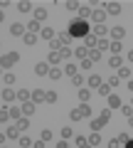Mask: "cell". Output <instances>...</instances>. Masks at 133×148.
<instances>
[{
    "label": "cell",
    "mask_w": 133,
    "mask_h": 148,
    "mask_svg": "<svg viewBox=\"0 0 133 148\" xmlns=\"http://www.w3.org/2000/svg\"><path fill=\"white\" fill-rule=\"evenodd\" d=\"M67 32H69V35L74 37V40H84L86 35H91V27H89V22L76 20V17H74V20L69 22V30H67Z\"/></svg>",
    "instance_id": "cell-1"
},
{
    "label": "cell",
    "mask_w": 133,
    "mask_h": 148,
    "mask_svg": "<svg viewBox=\"0 0 133 148\" xmlns=\"http://www.w3.org/2000/svg\"><path fill=\"white\" fill-rule=\"evenodd\" d=\"M17 59H20V54H17V52H8V54H3L0 64H3V69H12L17 64Z\"/></svg>",
    "instance_id": "cell-2"
},
{
    "label": "cell",
    "mask_w": 133,
    "mask_h": 148,
    "mask_svg": "<svg viewBox=\"0 0 133 148\" xmlns=\"http://www.w3.org/2000/svg\"><path fill=\"white\" fill-rule=\"evenodd\" d=\"M94 15V10H91V5L86 3V5H81L79 10H76V20H84V22H89V17Z\"/></svg>",
    "instance_id": "cell-3"
},
{
    "label": "cell",
    "mask_w": 133,
    "mask_h": 148,
    "mask_svg": "<svg viewBox=\"0 0 133 148\" xmlns=\"http://www.w3.org/2000/svg\"><path fill=\"white\" fill-rule=\"evenodd\" d=\"M49 72H52L49 62H40L37 67H35V74H37V77H49Z\"/></svg>",
    "instance_id": "cell-4"
},
{
    "label": "cell",
    "mask_w": 133,
    "mask_h": 148,
    "mask_svg": "<svg viewBox=\"0 0 133 148\" xmlns=\"http://www.w3.org/2000/svg\"><path fill=\"white\" fill-rule=\"evenodd\" d=\"M104 10L108 12V15H121V3H104Z\"/></svg>",
    "instance_id": "cell-5"
},
{
    "label": "cell",
    "mask_w": 133,
    "mask_h": 148,
    "mask_svg": "<svg viewBox=\"0 0 133 148\" xmlns=\"http://www.w3.org/2000/svg\"><path fill=\"white\" fill-rule=\"evenodd\" d=\"M15 99H17V91L10 89V86H5V89H3V101H5V104H12Z\"/></svg>",
    "instance_id": "cell-6"
},
{
    "label": "cell",
    "mask_w": 133,
    "mask_h": 148,
    "mask_svg": "<svg viewBox=\"0 0 133 148\" xmlns=\"http://www.w3.org/2000/svg\"><path fill=\"white\" fill-rule=\"evenodd\" d=\"M57 40L62 42V47H72V42H74V37L69 32H57Z\"/></svg>",
    "instance_id": "cell-7"
},
{
    "label": "cell",
    "mask_w": 133,
    "mask_h": 148,
    "mask_svg": "<svg viewBox=\"0 0 133 148\" xmlns=\"http://www.w3.org/2000/svg\"><path fill=\"white\" fill-rule=\"evenodd\" d=\"M20 109H22V116H27V119H30L32 114H35V109H37V104H35V101H25V104H22Z\"/></svg>",
    "instance_id": "cell-8"
},
{
    "label": "cell",
    "mask_w": 133,
    "mask_h": 148,
    "mask_svg": "<svg viewBox=\"0 0 133 148\" xmlns=\"http://www.w3.org/2000/svg\"><path fill=\"white\" fill-rule=\"evenodd\" d=\"M40 37H42L44 42H54V40H57V32H54L52 27H44V30L40 32Z\"/></svg>",
    "instance_id": "cell-9"
},
{
    "label": "cell",
    "mask_w": 133,
    "mask_h": 148,
    "mask_svg": "<svg viewBox=\"0 0 133 148\" xmlns=\"http://www.w3.org/2000/svg\"><path fill=\"white\" fill-rule=\"evenodd\" d=\"M96 45H99V37H96L94 32L84 37V47H86V49H96Z\"/></svg>",
    "instance_id": "cell-10"
},
{
    "label": "cell",
    "mask_w": 133,
    "mask_h": 148,
    "mask_svg": "<svg viewBox=\"0 0 133 148\" xmlns=\"http://www.w3.org/2000/svg\"><path fill=\"white\" fill-rule=\"evenodd\" d=\"M10 35H15V37H25L27 32H25V25H20V22H12L10 25Z\"/></svg>",
    "instance_id": "cell-11"
},
{
    "label": "cell",
    "mask_w": 133,
    "mask_h": 148,
    "mask_svg": "<svg viewBox=\"0 0 133 148\" xmlns=\"http://www.w3.org/2000/svg\"><path fill=\"white\" fill-rule=\"evenodd\" d=\"M32 101H35V104H42V101H47V91L35 89V91H32Z\"/></svg>",
    "instance_id": "cell-12"
},
{
    "label": "cell",
    "mask_w": 133,
    "mask_h": 148,
    "mask_svg": "<svg viewBox=\"0 0 133 148\" xmlns=\"http://www.w3.org/2000/svg\"><path fill=\"white\" fill-rule=\"evenodd\" d=\"M106 15H108L106 10H94V15H91V20H94L96 25H104V20H106Z\"/></svg>",
    "instance_id": "cell-13"
},
{
    "label": "cell",
    "mask_w": 133,
    "mask_h": 148,
    "mask_svg": "<svg viewBox=\"0 0 133 148\" xmlns=\"http://www.w3.org/2000/svg\"><path fill=\"white\" fill-rule=\"evenodd\" d=\"M123 35H126V27H121V25L111 30V40H116V42H121V40H123Z\"/></svg>",
    "instance_id": "cell-14"
},
{
    "label": "cell",
    "mask_w": 133,
    "mask_h": 148,
    "mask_svg": "<svg viewBox=\"0 0 133 148\" xmlns=\"http://www.w3.org/2000/svg\"><path fill=\"white\" fill-rule=\"evenodd\" d=\"M74 57L79 59V62L81 59H89V49H86L84 45H81V47H74Z\"/></svg>",
    "instance_id": "cell-15"
},
{
    "label": "cell",
    "mask_w": 133,
    "mask_h": 148,
    "mask_svg": "<svg viewBox=\"0 0 133 148\" xmlns=\"http://www.w3.org/2000/svg\"><path fill=\"white\" fill-rule=\"evenodd\" d=\"M42 30H44V27H42V22H40V20H32L30 25H27V32H35V35H40Z\"/></svg>",
    "instance_id": "cell-16"
},
{
    "label": "cell",
    "mask_w": 133,
    "mask_h": 148,
    "mask_svg": "<svg viewBox=\"0 0 133 148\" xmlns=\"http://www.w3.org/2000/svg\"><path fill=\"white\" fill-rule=\"evenodd\" d=\"M89 128H91L94 133H99V131L104 128V121H101V119H91V121H89Z\"/></svg>",
    "instance_id": "cell-17"
},
{
    "label": "cell",
    "mask_w": 133,
    "mask_h": 148,
    "mask_svg": "<svg viewBox=\"0 0 133 148\" xmlns=\"http://www.w3.org/2000/svg\"><path fill=\"white\" fill-rule=\"evenodd\" d=\"M17 143H20V148H32V146H35V141H32L30 136H20Z\"/></svg>",
    "instance_id": "cell-18"
},
{
    "label": "cell",
    "mask_w": 133,
    "mask_h": 148,
    "mask_svg": "<svg viewBox=\"0 0 133 148\" xmlns=\"http://www.w3.org/2000/svg\"><path fill=\"white\" fill-rule=\"evenodd\" d=\"M118 79H121V82H123V79H126V82H131V69H128L126 64H123V67L118 69Z\"/></svg>",
    "instance_id": "cell-19"
},
{
    "label": "cell",
    "mask_w": 133,
    "mask_h": 148,
    "mask_svg": "<svg viewBox=\"0 0 133 148\" xmlns=\"http://www.w3.org/2000/svg\"><path fill=\"white\" fill-rule=\"evenodd\" d=\"M22 40H25V45H30V47H32V45H37V40H40V35H35V32H27V35L22 37Z\"/></svg>",
    "instance_id": "cell-20"
},
{
    "label": "cell",
    "mask_w": 133,
    "mask_h": 148,
    "mask_svg": "<svg viewBox=\"0 0 133 148\" xmlns=\"http://www.w3.org/2000/svg\"><path fill=\"white\" fill-rule=\"evenodd\" d=\"M44 17H47V5H42V8H35V20H40V22H42Z\"/></svg>",
    "instance_id": "cell-21"
},
{
    "label": "cell",
    "mask_w": 133,
    "mask_h": 148,
    "mask_svg": "<svg viewBox=\"0 0 133 148\" xmlns=\"http://www.w3.org/2000/svg\"><path fill=\"white\" fill-rule=\"evenodd\" d=\"M47 62H49V67H54V64H59V62H62V54H59V52H49Z\"/></svg>",
    "instance_id": "cell-22"
},
{
    "label": "cell",
    "mask_w": 133,
    "mask_h": 148,
    "mask_svg": "<svg viewBox=\"0 0 133 148\" xmlns=\"http://www.w3.org/2000/svg\"><path fill=\"white\" fill-rule=\"evenodd\" d=\"M3 84H5V86H12V84H15V74H12V72H5V74H3Z\"/></svg>",
    "instance_id": "cell-23"
},
{
    "label": "cell",
    "mask_w": 133,
    "mask_h": 148,
    "mask_svg": "<svg viewBox=\"0 0 133 148\" xmlns=\"http://www.w3.org/2000/svg\"><path fill=\"white\" fill-rule=\"evenodd\" d=\"M76 64H72V62H67V67H64V74H67V77H76Z\"/></svg>",
    "instance_id": "cell-24"
},
{
    "label": "cell",
    "mask_w": 133,
    "mask_h": 148,
    "mask_svg": "<svg viewBox=\"0 0 133 148\" xmlns=\"http://www.w3.org/2000/svg\"><path fill=\"white\" fill-rule=\"evenodd\" d=\"M108 64H111V67H116V69H121V67H123V59H121V54H113V57L108 59Z\"/></svg>",
    "instance_id": "cell-25"
},
{
    "label": "cell",
    "mask_w": 133,
    "mask_h": 148,
    "mask_svg": "<svg viewBox=\"0 0 133 148\" xmlns=\"http://www.w3.org/2000/svg\"><path fill=\"white\" fill-rule=\"evenodd\" d=\"M108 106H111V109H121V99H118V96L116 94H111V96H108Z\"/></svg>",
    "instance_id": "cell-26"
},
{
    "label": "cell",
    "mask_w": 133,
    "mask_h": 148,
    "mask_svg": "<svg viewBox=\"0 0 133 148\" xmlns=\"http://www.w3.org/2000/svg\"><path fill=\"white\" fill-rule=\"evenodd\" d=\"M89 99H91V91L89 89H79V101L81 104H89Z\"/></svg>",
    "instance_id": "cell-27"
},
{
    "label": "cell",
    "mask_w": 133,
    "mask_h": 148,
    "mask_svg": "<svg viewBox=\"0 0 133 148\" xmlns=\"http://www.w3.org/2000/svg\"><path fill=\"white\" fill-rule=\"evenodd\" d=\"M79 114H81L84 119H91V106H89V104H79Z\"/></svg>",
    "instance_id": "cell-28"
},
{
    "label": "cell",
    "mask_w": 133,
    "mask_h": 148,
    "mask_svg": "<svg viewBox=\"0 0 133 148\" xmlns=\"http://www.w3.org/2000/svg\"><path fill=\"white\" fill-rule=\"evenodd\" d=\"M5 138H20V128H17V126L5 128Z\"/></svg>",
    "instance_id": "cell-29"
},
{
    "label": "cell",
    "mask_w": 133,
    "mask_h": 148,
    "mask_svg": "<svg viewBox=\"0 0 133 148\" xmlns=\"http://www.w3.org/2000/svg\"><path fill=\"white\" fill-rule=\"evenodd\" d=\"M17 10H20V12H30L32 10V3H30V0H27V3L20 0V3H17Z\"/></svg>",
    "instance_id": "cell-30"
},
{
    "label": "cell",
    "mask_w": 133,
    "mask_h": 148,
    "mask_svg": "<svg viewBox=\"0 0 133 148\" xmlns=\"http://www.w3.org/2000/svg\"><path fill=\"white\" fill-rule=\"evenodd\" d=\"M59 54H62V59L69 62V57H74V49H72V47H62V49H59Z\"/></svg>",
    "instance_id": "cell-31"
},
{
    "label": "cell",
    "mask_w": 133,
    "mask_h": 148,
    "mask_svg": "<svg viewBox=\"0 0 133 148\" xmlns=\"http://www.w3.org/2000/svg\"><path fill=\"white\" fill-rule=\"evenodd\" d=\"M15 126H17V128H20V131H27V128H30V119H27V116H22V119H20V121H17V123H15Z\"/></svg>",
    "instance_id": "cell-32"
},
{
    "label": "cell",
    "mask_w": 133,
    "mask_h": 148,
    "mask_svg": "<svg viewBox=\"0 0 133 148\" xmlns=\"http://www.w3.org/2000/svg\"><path fill=\"white\" fill-rule=\"evenodd\" d=\"M123 52V45L116 42V40H111V54H121Z\"/></svg>",
    "instance_id": "cell-33"
},
{
    "label": "cell",
    "mask_w": 133,
    "mask_h": 148,
    "mask_svg": "<svg viewBox=\"0 0 133 148\" xmlns=\"http://www.w3.org/2000/svg\"><path fill=\"white\" fill-rule=\"evenodd\" d=\"M96 49H111V42H108L106 37H99V45H96Z\"/></svg>",
    "instance_id": "cell-34"
},
{
    "label": "cell",
    "mask_w": 133,
    "mask_h": 148,
    "mask_svg": "<svg viewBox=\"0 0 133 148\" xmlns=\"http://www.w3.org/2000/svg\"><path fill=\"white\" fill-rule=\"evenodd\" d=\"M62 77H64V72H62V69L52 67V72H49V79H54V82H57V79H62Z\"/></svg>",
    "instance_id": "cell-35"
},
{
    "label": "cell",
    "mask_w": 133,
    "mask_h": 148,
    "mask_svg": "<svg viewBox=\"0 0 133 148\" xmlns=\"http://www.w3.org/2000/svg\"><path fill=\"white\" fill-rule=\"evenodd\" d=\"M10 119L20 121V119H22V109H15V106H10Z\"/></svg>",
    "instance_id": "cell-36"
},
{
    "label": "cell",
    "mask_w": 133,
    "mask_h": 148,
    "mask_svg": "<svg viewBox=\"0 0 133 148\" xmlns=\"http://www.w3.org/2000/svg\"><path fill=\"white\" fill-rule=\"evenodd\" d=\"M104 82H101V77H96V74H91L89 77V86H101Z\"/></svg>",
    "instance_id": "cell-37"
},
{
    "label": "cell",
    "mask_w": 133,
    "mask_h": 148,
    "mask_svg": "<svg viewBox=\"0 0 133 148\" xmlns=\"http://www.w3.org/2000/svg\"><path fill=\"white\" fill-rule=\"evenodd\" d=\"M99 94H101V96H111V86H108L106 82H104V84L99 86Z\"/></svg>",
    "instance_id": "cell-38"
},
{
    "label": "cell",
    "mask_w": 133,
    "mask_h": 148,
    "mask_svg": "<svg viewBox=\"0 0 133 148\" xmlns=\"http://www.w3.org/2000/svg\"><path fill=\"white\" fill-rule=\"evenodd\" d=\"M89 59H91V62L101 59V49H89Z\"/></svg>",
    "instance_id": "cell-39"
},
{
    "label": "cell",
    "mask_w": 133,
    "mask_h": 148,
    "mask_svg": "<svg viewBox=\"0 0 133 148\" xmlns=\"http://www.w3.org/2000/svg\"><path fill=\"white\" fill-rule=\"evenodd\" d=\"M72 136H74V133H72V128H69V126H64V128H62V141H69Z\"/></svg>",
    "instance_id": "cell-40"
},
{
    "label": "cell",
    "mask_w": 133,
    "mask_h": 148,
    "mask_svg": "<svg viewBox=\"0 0 133 148\" xmlns=\"http://www.w3.org/2000/svg\"><path fill=\"white\" fill-rule=\"evenodd\" d=\"M106 32H108V30H106L104 25H96V27H94V35H96V37H104Z\"/></svg>",
    "instance_id": "cell-41"
},
{
    "label": "cell",
    "mask_w": 133,
    "mask_h": 148,
    "mask_svg": "<svg viewBox=\"0 0 133 148\" xmlns=\"http://www.w3.org/2000/svg\"><path fill=\"white\" fill-rule=\"evenodd\" d=\"M40 138H42V141H52V131H49V128H42V133H40Z\"/></svg>",
    "instance_id": "cell-42"
},
{
    "label": "cell",
    "mask_w": 133,
    "mask_h": 148,
    "mask_svg": "<svg viewBox=\"0 0 133 148\" xmlns=\"http://www.w3.org/2000/svg\"><path fill=\"white\" fill-rule=\"evenodd\" d=\"M64 5H67V10H79V3H76V0H67V3H64Z\"/></svg>",
    "instance_id": "cell-43"
},
{
    "label": "cell",
    "mask_w": 133,
    "mask_h": 148,
    "mask_svg": "<svg viewBox=\"0 0 133 148\" xmlns=\"http://www.w3.org/2000/svg\"><path fill=\"white\" fill-rule=\"evenodd\" d=\"M89 143H91V146H99V143H101V136H99V133H91V136H89Z\"/></svg>",
    "instance_id": "cell-44"
},
{
    "label": "cell",
    "mask_w": 133,
    "mask_h": 148,
    "mask_svg": "<svg viewBox=\"0 0 133 148\" xmlns=\"http://www.w3.org/2000/svg\"><path fill=\"white\" fill-rule=\"evenodd\" d=\"M99 119H101L104 123H108V121H111V111H108V109H104V111H101V116H99Z\"/></svg>",
    "instance_id": "cell-45"
},
{
    "label": "cell",
    "mask_w": 133,
    "mask_h": 148,
    "mask_svg": "<svg viewBox=\"0 0 133 148\" xmlns=\"http://www.w3.org/2000/svg\"><path fill=\"white\" fill-rule=\"evenodd\" d=\"M116 138H118V141H121V146H126V143H128V141H131V136H128V133H126V131H123V133H118V136H116Z\"/></svg>",
    "instance_id": "cell-46"
},
{
    "label": "cell",
    "mask_w": 133,
    "mask_h": 148,
    "mask_svg": "<svg viewBox=\"0 0 133 148\" xmlns=\"http://www.w3.org/2000/svg\"><path fill=\"white\" fill-rule=\"evenodd\" d=\"M106 84L111 86V89H113V86H118V84H121V79H118V74H116V77H108V82H106Z\"/></svg>",
    "instance_id": "cell-47"
},
{
    "label": "cell",
    "mask_w": 133,
    "mask_h": 148,
    "mask_svg": "<svg viewBox=\"0 0 133 148\" xmlns=\"http://www.w3.org/2000/svg\"><path fill=\"white\" fill-rule=\"evenodd\" d=\"M74 143H76V148H84V146H86L89 141H86L84 136H76V138H74Z\"/></svg>",
    "instance_id": "cell-48"
},
{
    "label": "cell",
    "mask_w": 133,
    "mask_h": 148,
    "mask_svg": "<svg viewBox=\"0 0 133 148\" xmlns=\"http://www.w3.org/2000/svg\"><path fill=\"white\" fill-rule=\"evenodd\" d=\"M121 111H123V116H126V119H131V116H133V109H131L128 104H126V106H121Z\"/></svg>",
    "instance_id": "cell-49"
},
{
    "label": "cell",
    "mask_w": 133,
    "mask_h": 148,
    "mask_svg": "<svg viewBox=\"0 0 133 148\" xmlns=\"http://www.w3.org/2000/svg\"><path fill=\"white\" fill-rule=\"evenodd\" d=\"M54 101H57V91L49 89V91H47V104H54Z\"/></svg>",
    "instance_id": "cell-50"
},
{
    "label": "cell",
    "mask_w": 133,
    "mask_h": 148,
    "mask_svg": "<svg viewBox=\"0 0 133 148\" xmlns=\"http://www.w3.org/2000/svg\"><path fill=\"white\" fill-rule=\"evenodd\" d=\"M69 119H72V121H79V119H84V116H81V114H79V109H74V111H72V114H69Z\"/></svg>",
    "instance_id": "cell-51"
},
{
    "label": "cell",
    "mask_w": 133,
    "mask_h": 148,
    "mask_svg": "<svg viewBox=\"0 0 133 148\" xmlns=\"http://www.w3.org/2000/svg\"><path fill=\"white\" fill-rule=\"evenodd\" d=\"M91 64H94V62H91V59H81L79 69H91Z\"/></svg>",
    "instance_id": "cell-52"
},
{
    "label": "cell",
    "mask_w": 133,
    "mask_h": 148,
    "mask_svg": "<svg viewBox=\"0 0 133 148\" xmlns=\"http://www.w3.org/2000/svg\"><path fill=\"white\" fill-rule=\"evenodd\" d=\"M72 84H74V86H81V84H84V79L76 74V77H72Z\"/></svg>",
    "instance_id": "cell-53"
},
{
    "label": "cell",
    "mask_w": 133,
    "mask_h": 148,
    "mask_svg": "<svg viewBox=\"0 0 133 148\" xmlns=\"http://www.w3.org/2000/svg\"><path fill=\"white\" fill-rule=\"evenodd\" d=\"M108 148H121V141H118V138H111V141H108Z\"/></svg>",
    "instance_id": "cell-54"
},
{
    "label": "cell",
    "mask_w": 133,
    "mask_h": 148,
    "mask_svg": "<svg viewBox=\"0 0 133 148\" xmlns=\"http://www.w3.org/2000/svg\"><path fill=\"white\" fill-rule=\"evenodd\" d=\"M44 146H47V141H42V138H40V141H35V146H32V148H44Z\"/></svg>",
    "instance_id": "cell-55"
},
{
    "label": "cell",
    "mask_w": 133,
    "mask_h": 148,
    "mask_svg": "<svg viewBox=\"0 0 133 148\" xmlns=\"http://www.w3.org/2000/svg\"><path fill=\"white\" fill-rule=\"evenodd\" d=\"M126 59H128V62H133V49H131V52L126 54Z\"/></svg>",
    "instance_id": "cell-56"
},
{
    "label": "cell",
    "mask_w": 133,
    "mask_h": 148,
    "mask_svg": "<svg viewBox=\"0 0 133 148\" xmlns=\"http://www.w3.org/2000/svg\"><path fill=\"white\" fill-rule=\"evenodd\" d=\"M57 148H67V141H59V143H57Z\"/></svg>",
    "instance_id": "cell-57"
},
{
    "label": "cell",
    "mask_w": 133,
    "mask_h": 148,
    "mask_svg": "<svg viewBox=\"0 0 133 148\" xmlns=\"http://www.w3.org/2000/svg\"><path fill=\"white\" fill-rule=\"evenodd\" d=\"M123 148H133V138H131V141H128V143H126V146H123Z\"/></svg>",
    "instance_id": "cell-58"
},
{
    "label": "cell",
    "mask_w": 133,
    "mask_h": 148,
    "mask_svg": "<svg viewBox=\"0 0 133 148\" xmlns=\"http://www.w3.org/2000/svg\"><path fill=\"white\" fill-rule=\"evenodd\" d=\"M128 126H131V128H133V116H131V119H128Z\"/></svg>",
    "instance_id": "cell-59"
},
{
    "label": "cell",
    "mask_w": 133,
    "mask_h": 148,
    "mask_svg": "<svg viewBox=\"0 0 133 148\" xmlns=\"http://www.w3.org/2000/svg\"><path fill=\"white\" fill-rule=\"evenodd\" d=\"M128 89H131V91H133V79H131V82H128Z\"/></svg>",
    "instance_id": "cell-60"
},
{
    "label": "cell",
    "mask_w": 133,
    "mask_h": 148,
    "mask_svg": "<svg viewBox=\"0 0 133 148\" xmlns=\"http://www.w3.org/2000/svg\"><path fill=\"white\" fill-rule=\"evenodd\" d=\"M84 148H91V143H86V146H84Z\"/></svg>",
    "instance_id": "cell-61"
},
{
    "label": "cell",
    "mask_w": 133,
    "mask_h": 148,
    "mask_svg": "<svg viewBox=\"0 0 133 148\" xmlns=\"http://www.w3.org/2000/svg\"><path fill=\"white\" fill-rule=\"evenodd\" d=\"M3 148H5V146H3Z\"/></svg>",
    "instance_id": "cell-62"
}]
</instances>
